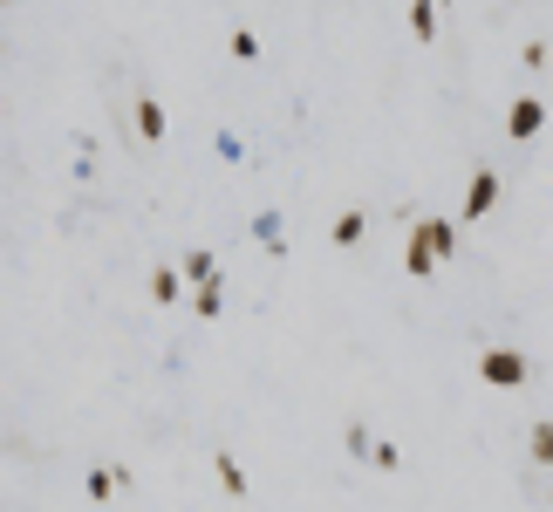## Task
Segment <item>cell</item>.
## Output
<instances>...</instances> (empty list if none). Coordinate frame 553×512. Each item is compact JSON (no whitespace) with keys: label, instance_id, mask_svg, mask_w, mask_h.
Segmentation results:
<instances>
[{"label":"cell","instance_id":"277c9868","mask_svg":"<svg viewBox=\"0 0 553 512\" xmlns=\"http://www.w3.org/2000/svg\"><path fill=\"white\" fill-rule=\"evenodd\" d=\"M117 485H130V472H117V465H96V472L82 478V492L103 506V499H117Z\"/></svg>","mask_w":553,"mask_h":512},{"label":"cell","instance_id":"ba28073f","mask_svg":"<svg viewBox=\"0 0 553 512\" xmlns=\"http://www.w3.org/2000/svg\"><path fill=\"white\" fill-rule=\"evenodd\" d=\"M362 233H369V219H362V212H342V219L328 226V239H335V246H362Z\"/></svg>","mask_w":553,"mask_h":512},{"label":"cell","instance_id":"9c48e42d","mask_svg":"<svg viewBox=\"0 0 553 512\" xmlns=\"http://www.w3.org/2000/svg\"><path fill=\"white\" fill-rule=\"evenodd\" d=\"M178 287H185V274H178V267H158V274H151V301L171 308V301H178Z\"/></svg>","mask_w":553,"mask_h":512},{"label":"cell","instance_id":"8fae6325","mask_svg":"<svg viewBox=\"0 0 553 512\" xmlns=\"http://www.w3.org/2000/svg\"><path fill=\"white\" fill-rule=\"evenodd\" d=\"M212 465H219V485H226L233 499H246V472H239V465H233V451H219Z\"/></svg>","mask_w":553,"mask_h":512},{"label":"cell","instance_id":"7c38bea8","mask_svg":"<svg viewBox=\"0 0 553 512\" xmlns=\"http://www.w3.org/2000/svg\"><path fill=\"white\" fill-rule=\"evenodd\" d=\"M198 315H205V321L226 315V294H219V280H212V287H198Z\"/></svg>","mask_w":553,"mask_h":512},{"label":"cell","instance_id":"5b68a950","mask_svg":"<svg viewBox=\"0 0 553 512\" xmlns=\"http://www.w3.org/2000/svg\"><path fill=\"white\" fill-rule=\"evenodd\" d=\"M417 233L431 239L437 260H451V253H458V226H451V219H417Z\"/></svg>","mask_w":553,"mask_h":512},{"label":"cell","instance_id":"3957f363","mask_svg":"<svg viewBox=\"0 0 553 512\" xmlns=\"http://www.w3.org/2000/svg\"><path fill=\"white\" fill-rule=\"evenodd\" d=\"M492 198H499V171H478L472 192H465V219H485V212H492Z\"/></svg>","mask_w":553,"mask_h":512},{"label":"cell","instance_id":"30bf717a","mask_svg":"<svg viewBox=\"0 0 553 512\" xmlns=\"http://www.w3.org/2000/svg\"><path fill=\"white\" fill-rule=\"evenodd\" d=\"M185 280H192V287H212V280H219V260H212V253H185Z\"/></svg>","mask_w":553,"mask_h":512},{"label":"cell","instance_id":"7a4b0ae2","mask_svg":"<svg viewBox=\"0 0 553 512\" xmlns=\"http://www.w3.org/2000/svg\"><path fill=\"white\" fill-rule=\"evenodd\" d=\"M540 123H547V103H540V96H519L513 110H506V137L526 144V137H540Z\"/></svg>","mask_w":553,"mask_h":512},{"label":"cell","instance_id":"5bb4252c","mask_svg":"<svg viewBox=\"0 0 553 512\" xmlns=\"http://www.w3.org/2000/svg\"><path fill=\"white\" fill-rule=\"evenodd\" d=\"M533 465H553V424H533Z\"/></svg>","mask_w":553,"mask_h":512},{"label":"cell","instance_id":"6da1fadb","mask_svg":"<svg viewBox=\"0 0 553 512\" xmlns=\"http://www.w3.org/2000/svg\"><path fill=\"white\" fill-rule=\"evenodd\" d=\"M478 376H485L492 390H526L533 369H526V355H519V349H485V355H478Z\"/></svg>","mask_w":553,"mask_h":512},{"label":"cell","instance_id":"4fadbf2b","mask_svg":"<svg viewBox=\"0 0 553 512\" xmlns=\"http://www.w3.org/2000/svg\"><path fill=\"white\" fill-rule=\"evenodd\" d=\"M233 55L239 62H260V35L253 28H233Z\"/></svg>","mask_w":553,"mask_h":512},{"label":"cell","instance_id":"2e32d148","mask_svg":"<svg viewBox=\"0 0 553 512\" xmlns=\"http://www.w3.org/2000/svg\"><path fill=\"white\" fill-rule=\"evenodd\" d=\"M253 233L267 239V246H280V219H274V212H260V219H253Z\"/></svg>","mask_w":553,"mask_h":512},{"label":"cell","instance_id":"ac0fdd59","mask_svg":"<svg viewBox=\"0 0 553 512\" xmlns=\"http://www.w3.org/2000/svg\"><path fill=\"white\" fill-rule=\"evenodd\" d=\"M437 7H451V0H437Z\"/></svg>","mask_w":553,"mask_h":512},{"label":"cell","instance_id":"52a82bcc","mask_svg":"<svg viewBox=\"0 0 553 512\" xmlns=\"http://www.w3.org/2000/svg\"><path fill=\"white\" fill-rule=\"evenodd\" d=\"M410 35L437 41V0H410Z\"/></svg>","mask_w":553,"mask_h":512},{"label":"cell","instance_id":"9a60e30c","mask_svg":"<svg viewBox=\"0 0 553 512\" xmlns=\"http://www.w3.org/2000/svg\"><path fill=\"white\" fill-rule=\"evenodd\" d=\"M342 444H349V451H356V458H369V451H376V437L362 431V424H349V431H342Z\"/></svg>","mask_w":553,"mask_h":512},{"label":"cell","instance_id":"e0dca14e","mask_svg":"<svg viewBox=\"0 0 553 512\" xmlns=\"http://www.w3.org/2000/svg\"><path fill=\"white\" fill-rule=\"evenodd\" d=\"M0 7H14V0H0Z\"/></svg>","mask_w":553,"mask_h":512},{"label":"cell","instance_id":"8992f818","mask_svg":"<svg viewBox=\"0 0 553 512\" xmlns=\"http://www.w3.org/2000/svg\"><path fill=\"white\" fill-rule=\"evenodd\" d=\"M164 130H171V117H164V103H151V96H144V103H137V137H144V144H158Z\"/></svg>","mask_w":553,"mask_h":512}]
</instances>
